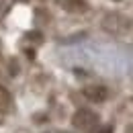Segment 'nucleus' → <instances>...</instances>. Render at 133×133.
I'll use <instances>...</instances> for the list:
<instances>
[{"label": "nucleus", "mask_w": 133, "mask_h": 133, "mask_svg": "<svg viewBox=\"0 0 133 133\" xmlns=\"http://www.w3.org/2000/svg\"><path fill=\"white\" fill-rule=\"evenodd\" d=\"M84 96L92 102H102L109 96V90L104 86H88V88H84Z\"/></svg>", "instance_id": "f03ea898"}, {"label": "nucleus", "mask_w": 133, "mask_h": 133, "mask_svg": "<svg viewBox=\"0 0 133 133\" xmlns=\"http://www.w3.org/2000/svg\"><path fill=\"white\" fill-rule=\"evenodd\" d=\"M100 133H113V131H111V129H102Z\"/></svg>", "instance_id": "39448f33"}, {"label": "nucleus", "mask_w": 133, "mask_h": 133, "mask_svg": "<svg viewBox=\"0 0 133 133\" xmlns=\"http://www.w3.org/2000/svg\"><path fill=\"white\" fill-rule=\"evenodd\" d=\"M72 123H74V127L80 129V131H92V129H96V125H98V115H96L94 111H90V109H80V111L74 113Z\"/></svg>", "instance_id": "f257e3e1"}, {"label": "nucleus", "mask_w": 133, "mask_h": 133, "mask_svg": "<svg viewBox=\"0 0 133 133\" xmlns=\"http://www.w3.org/2000/svg\"><path fill=\"white\" fill-rule=\"evenodd\" d=\"M127 133H133V125H131V127H127Z\"/></svg>", "instance_id": "423d86ee"}, {"label": "nucleus", "mask_w": 133, "mask_h": 133, "mask_svg": "<svg viewBox=\"0 0 133 133\" xmlns=\"http://www.w3.org/2000/svg\"><path fill=\"white\" fill-rule=\"evenodd\" d=\"M59 4L66 10H84V0H59Z\"/></svg>", "instance_id": "7ed1b4c3"}, {"label": "nucleus", "mask_w": 133, "mask_h": 133, "mask_svg": "<svg viewBox=\"0 0 133 133\" xmlns=\"http://www.w3.org/2000/svg\"><path fill=\"white\" fill-rule=\"evenodd\" d=\"M27 37H29V39H35V41H39V39H41V33H37V31H33V33H29Z\"/></svg>", "instance_id": "20e7f679"}]
</instances>
